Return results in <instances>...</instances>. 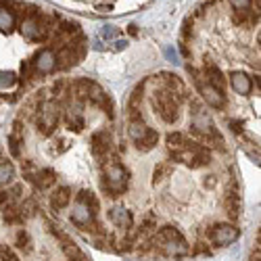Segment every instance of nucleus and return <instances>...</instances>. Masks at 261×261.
Returning <instances> with one entry per match:
<instances>
[{"mask_svg": "<svg viewBox=\"0 0 261 261\" xmlns=\"http://www.w3.org/2000/svg\"><path fill=\"white\" fill-rule=\"evenodd\" d=\"M197 86H199L203 98L207 100V105H211V107H215V109H222V107L226 105L224 92L217 90V88H213V86H209V84L205 82V77H199V75H197Z\"/></svg>", "mask_w": 261, "mask_h": 261, "instance_id": "obj_6", "label": "nucleus"}, {"mask_svg": "<svg viewBox=\"0 0 261 261\" xmlns=\"http://www.w3.org/2000/svg\"><path fill=\"white\" fill-rule=\"evenodd\" d=\"M100 36H102L105 40H109V38L117 36V30H115L113 25H105V28H102V32H100Z\"/></svg>", "mask_w": 261, "mask_h": 261, "instance_id": "obj_29", "label": "nucleus"}, {"mask_svg": "<svg viewBox=\"0 0 261 261\" xmlns=\"http://www.w3.org/2000/svg\"><path fill=\"white\" fill-rule=\"evenodd\" d=\"M15 178V167L13 163L0 159V184H9Z\"/></svg>", "mask_w": 261, "mask_h": 261, "instance_id": "obj_23", "label": "nucleus"}, {"mask_svg": "<svg viewBox=\"0 0 261 261\" xmlns=\"http://www.w3.org/2000/svg\"><path fill=\"white\" fill-rule=\"evenodd\" d=\"M157 142H159V134L155 129H148V134L140 142H136V146H138V150H150V148L157 146Z\"/></svg>", "mask_w": 261, "mask_h": 261, "instance_id": "obj_22", "label": "nucleus"}, {"mask_svg": "<svg viewBox=\"0 0 261 261\" xmlns=\"http://www.w3.org/2000/svg\"><path fill=\"white\" fill-rule=\"evenodd\" d=\"M5 222H9V224L23 222V211H21V209H17L15 205L7 207V209H5Z\"/></svg>", "mask_w": 261, "mask_h": 261, "instance_id": "obj_24", "label": "nucleus"}, {"mask_svg": "<svg viewBox=\"0 0 261 261\" xmlns=\"http://www.w3.org/2000/svg\"><path fill=\"white\" fill-rule=\"evenodd\" d=\"M17 84V75L13 71H0V90H9Z\"/></svg>", "mask_w": 261, "mask_h": 261, "instance_id": "obj_26", "label": "nucleus"}, {"mask_svg": "<svg viewBox=\"0 0 261 261\" xmlns=\"http://www.w3.org/2000/svg\"><path fill=\"white\" fill-rule=\"evenodd\" d=\"M165 55H167L169 59H173V61H176V53H173L171 48H167V50H165Z\"/></svg>", "mask_w": 261, "mask_h": 261, "instance_id": "obj_33", "label": "nucleus"}, {"mask_svg": "<svg viewBox=\"0 0 261 261\" xmlns=\"http://www.w3.org/2000/svg\"><path fill=\"white\" fill-rule=\"evenodd\" d=\"M163 90L171 92L176 98H184L186 96V86L178 75H171V73H163Z\"/></svg>", "mask_w": 261, "mask_h": 261, "instance_id": "obj_9", "label": "nucleus"}, {"mask_svg": "<svg viewBox=\"0 0 261 261\" xmlns=\"http://www.w3.org/2000/svg\"><path fill=\"white\" fill-rule=\"evenodd\" d=\"M205 82L209 86H213V88H217V90H224V84H226L224 73L217 69L215 65H207V67H205Z\"/></svg>", "mask_w": 261, "mask_h": 261, "instance_id": "obj_15", "label": "nucleus"}, {"mask_svg": "<svg viewBox=\"0 0 261 261\" xmlns=\"http://www.w3.org/2000/svg\"><path fill=\"white\" fill-rule=\"evenodd\" d=\"M194 144H197V142L188 140V136H186V134H180V132H171V134L167 136V148L171 150L173 155H176V153H182V150L192 148Z\"/></svg>", "mask_w": 261, "mask_h": 261, "instance_id": "obj_10", "label": "nucleus"}, {"mask_svg": "<svg viewBox=\"0 0 261 261\" xmlns=\"http://www.w3.org/2000/svg\"><path fill=\"white\" fill-rule=\"evenodd\" d=\"M55 57H57L59 67L61 69H67V67H71V65H75V63L82 61V57H84V44H67V46H63Z\"/></svg>", "mask_w": 261, "mask_h": 261, "instance_id": "obj_4", "label": "nucleus"}, {"mask_svg": "<svg viewBox=\"0 0 261 261\" xmlns=\"http://www.w3.org/2000/svg\"><path fill=\"white\" fill-rule=\"evenodd\" d=\"M224 205H226V211H228V215H230V220H238V213H241V197H238L234 184H230V188H228V194H226V199H224Z\"/></svg>", "mask_w": 261, "mask_h": 261, "instance_id": "obj_11", "label": "nucleus"}, {"mask_svg": "<svg viewBox=\"0 0 261 261\" xmlns=\"http://www.w3.org/2000/svg\"><path fill=\"white\" fill-rule=\"evenodd\" d=\"M109 150H111V138H109V134L105 132H96L94 136H92V153L96 155V157H102V155H107Z\"/></svg>", "mask_w": 261, "mask_h": 261, "instance_id": "obj_13", "label": "nucleus"}, {"mask_svg": "<svg viewBox=\"0 0 261 261\" xmlns=\"http://www.w3.org/2000/svg\"><path fill=\"white\" fill-rule=\"evenodd\" d=\"M55 180H57V176H55L53 169H38V171L34 173V178H32V182H34L38 188H48V186H53Z\"/></svg>", "mask_w": 261, "mask_h": 261, "instance_id": "obj_17", "label": "nucleus"}, {"mask_svg": "<svg viewBox=\"0 0 261 261\" xmlns=\"http://www.w3.org/2000/svg\"><path fill=\"white\" fill-rule=\"evenodd\" d=\"M230 84L238 94H249L251 92V80H249V75H245L241 71H234L230 75Z\"/></svg>", "mask_w": 261, "mask_h": 261, "instance_id": "obj_16", "label": "nucleus"}, {"mask_svg": "<svg viewBox=\"0 0 261 261\" xmlns=\"http://www.w3.org/2000/svg\"><path fill=\"white\" fill-rule=\"evenodd\" d=\"M127 188V173L121 165L111 163L109 167H105V182H102V190L109 194L111 199H117L121 192H125Z\"/></svg>", "mask_w": 261, "mask_h": 261, "instance_id": "obj_2", "label": "nucleus"}, {"mask_svg": "<svg viewBox=\"0 0 261 261\" xmlns=\"http://www.w3.org/2000/svg\"><path fill=\"white\" fill-rule=\"evenodd\" d=\"M109 217H111V222L121 230L132 228V215H129V211L123 209V207H113L111 213H109Z\"/></svg>", "mask_w": 261, "mask_h": 261, "instance_id": "obj_14", "label": "nucleus"}, {"mask_svg": "<svg viewBox=\"0 0 261 261\" xmlns=\"http://www.w3.org/2000/svg\"><path fill=\"white\" fill-rule=\"evenodd\" d=\"M71 220H73V224H77V226H88V224L94 222V211L90 209V205L86 203L84 199L77 197V201H75V205H73V211H71Z\"/></svg>", "mask_w": 261, "mask_h": 261, "instance_id": "obj_7", "label": "nucleus"}, {"mask_svg": "<svg viewBox=\"0 0 261 261\" xmlns=\"http://www.w3.org/2000/svg\"><path fill=\"white\" fill-rule=\"evenodd\" d=\"M238 234H241V232H238L236 226H232V224H220V226H215L211 230V241L217 247H228V245L236 243Z\"/></svg>", "mask_w": 261, "mask_h": 261, "instance_id": "obj_5", "label": "nucleus"}, {"mask_svg": "<svg viewBox=\"0 0 261 261\" xmlns=\"http://www.w3.org/2000/svg\"><path fill=\"white\" fill-rule=\"evenodd\" d=\"M148 125L140 119V117H136V119H132V123H129V136H132V140L134 142H140L146 134H148Z\"/></svg>", "mask_w": 261, "mask_h": 261, "instance_id": "obj_19", "label": "nucleus"}, {"mask_svg": "<svg viewBox=\"0 0 261 261\" xmlns=\"http://www.w3.org/2000/svg\"><path fill=\"white\" fill-rule=\"evenodd\" d=\"M67 125H69V129H73V132H82V129H84V119H82L80 111H71L69 113Z\"/></svg>", "mask_w": 261, "mask_h": 261, "instance_id": "obj_27", "label": "nucleus"}, {"mask_svg": "<svg viewBox=\"0 0 261 261\" xmlns=\"http://www.w3.org/2000/svg\"><path fill=\"white\" fill-rule=\"evenodd\" d=\"M125 46H127V42H125V40H123V42H121V40L115 42V48H117V50H121V48H125Z\"/></svg>", "mask_w": 261, "mask_h": 261, "instance_id": "obj_32", "label": "nucleus"}, {"mask_svg": "<svg viewBox=\"0 0 261 261\" xmlns=\"http://www.w3.org/2000/svg\"><path fill=\"white\" fill-rule=\"evenodd\" d=\"M153 109L159 113V117L165 123H173V121H178V117H180V102H178V98L173 96L171 92L163 90V88L153 94Z\"/></svg>", "mask_w": 261, "mask_h": 261, "instance_id": "obj_1", "label": "nucleus"}, {"mask_svg": "<svg viewBox=\"0 0 261 261\" xmlns=\"http://www.w3.org/2000/svg\"><path fill=\"white\" fill-rule=\"evenodd\" d=\"M55 67H57L55 50H50V48L40 50L38 57H36V71H40V73H50Z\"/></svg>", "mask_w": 261, "mask_h": 261, "instance_id": "obj_8", "label": "nucleus"}, {"mask_svg": "<svg viewBox=\"0 0 261 261\" xmlns=\"http://www.w3.org/2000/svg\"><path fill=\"white\" fill-rule=\"evenodd\" d=\"M9 144H11V153L15 155V157H19V146H21V138H19V132H13L11 134V138H9Z\"/></svg>", "mask_w": 261, "mask_h": 261, "instance_id": "obj_28", "label": "nucleus"}, {"mask_svg": "<svg viewBox=\"0 0 261 261\" xmlns=\"http://www.w3.org/2000/svg\"><path fill=\"white\" fill-rule=\"evenodd\" d=\"M3 261H19V259H17V255H15L13 251L5 249V251H3Z\"/></svg>", "mask_w": 261, "mask_h": 261, "instance_id": "obj_31", "label": "nucleus"}, {"mask_svg": "<svg viewBox=\"0 0 261 261\" xmlns=\"http://www.w3.org/2000/svg\"><path fill=\"white\" fill-rule=\"evenodd\" d=\"M21 34H23V38H28V40H44L46 38L44 32L40 30L38 19H34V17L25 19L23 23H21Z\"/></svg>", "mask_w": 261, "mask_h": 261, "instance_id": "obj_12", "label": "nucleus"}, {"mask_svg": "<svg viewBox=\"0 0 261 261\" xmlns=\"http://www.w3.org/2000/svg\"><path fill=\"white\" fill-rule=\"evenodd\" d=\"M15 28V15L7 9V7H0V32H11Z\"/></svg>", "mask_w": 261, "mask_h": 261, "instance_id": "obj_21", "label": "nucleus"}, {"mask_svg": "<svg viewBox=\"0 0 261 261\" xmlns=\"http://www.w3.org/2000/svg\"><path fill=\"white\" fill-rule=\"evenodd\" d=\"M232 5H234L238 11H247L249 5H251V0H232Z\"/></svg>", "mask_w": 261, "mask_h": 261, "instance_id": "obj_30", "label": "nucleus"}, {"mask_svg": "<svg viewBox=\"0 0 261 261\" xmlns=\"http://www.w3.org/2000/svg\"><path fill=\"white\" fill-rule=\"evenodd\" d=\"M92 88H94V84L90 82V80H77L75 84H73V94L77 96V98H90V92H92Z\"/></svg>", "mask_w": 261, "mask_h": 261, "instance_id": "obj_20", "label": "nucleus"}, {"mask_svg": "<svg viewBox=\"0 0 261 261\" xmlns=\"http://www.w3.org/2000/svg\"><path fill=\"white\" fill-rule=\"evenodd\" d=\"M59 123V109L55 102H44V107L40 109V117H38V127L42 134H53V129Z\"/></svg>", "mask_w": 261, "mask_h": 261, "instance_id": "obj_3", "label": "nucleus"}, {"mask_svg": "<svg viewBox=\"0 0 261 261\" xmlns=\"http://www.w3.org/2000/svg\"><path fill=\"white\" fill-rule=\"evenodd\" d=\"M173 171V167L169 165V163H159L157 167H155V173H153V180H155V184H159V182H163L169 173Z\"/></svg>", "mask_w": 261, "mask_h": 261, "instance_id": "obj_25", "label": "nucleus"}, {"mask_svg": "<svg viewBox=\"0 0 261 261\" xmlns=\"http://www.w3.org/2000/svg\"><path fill=\"white\" fill-rule=\"evenodd\" d=\"M50 201H53V207H55V209L67 207L69 201H71V188H69V186H61V188H57Z\"/></svg>", "mask_w": 261, "mask_h": 261, "instance_id": "obj_18", "label": "nucleus"}]
</instances>
